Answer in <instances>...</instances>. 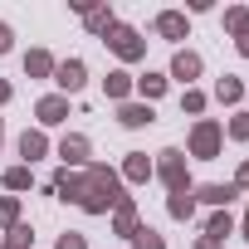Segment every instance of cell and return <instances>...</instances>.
I'll return each instance as SVG.
<instances>
[{"mask_svg":"<svg viewBox=\"0 0 249 249\" xmlns=\"http://www.w3.org/2000/svg\"><path fill=\"white\" fill-rule=\"evenodd\" d=\"M132 249H166V239H161L152 225H137V234H132Z\"/></svg>","mask_w":249,"mask_h":249,"instance_id":"cell-24","label":"cell"},{"mask_svg":"<svg viewBox=\"0 0 249 249\" xmlns=\"http://www.w3.org/2000/svg\"><path fill=\"white\" fill-rule=\"evenodd\" d=\"M54 83H59L64 93H78V88L88 83V69H83V59H64V64H54Z\"/></svg>","mask_w":249,"mask_h":249,"instance_id":"cell-6","label":"cell"},{"mask_svg":"<svg viewBox=\"0 0 249 249\" xmlns=\"http://www.w3.org/2000/svg\"><path fill=\"white\" fill-rule=\"evenodd\" d=\"M132 88L152 103V98H161V93H166V73H142V78H132Z\"/></svg>","mask_w":249,"mask_h":249,"instance_id":"cell-18","label":"cell"},{"mask_svg":"<svg viewBox=\"0 0 249 249\" xmlns=\"http://www.w3.org/2000/svg\"><path fill=\"white\" fill-rule=\"evenodd\" d=\"M122 176H127V181H147V176H152V157H147V152H127Z\"/></svg>","mask_w":249,"mask_h":249,"instance_id":"cell-16","label":"cell"},{"mask_svg":"<svg viewBox=\"0 0 249 249\" xmlns=\"http://www.w3.org/2000/svg\"><path fill=\"white\" fill-rule=\"evenodd\" d=\"M239 54H244V59H249V39H239Z\"/></svg>","mask_w":249,"mask_h":249,"instance_id":"cell-34","label":"cell"},{"mask_svg":"<svg viewBox=\"0 0 249 249\" xmlns=\"http://www.w3.org/2000/svg\"><path fill=\"white\" fill-rule=\"evenodd\" d=\"M244 186H249V161H244V166H239V176H234V191H244Z\"/></svg>","mask_w":249,"mask_h":249,"instance_id":"cell-31","label":"cell"},{"mask_svg":"<svg viewBox=\"0 0 249 249\" xmlns=\"http://www.w3.org/2000/svg\"><path fill=\"white\" fill-rule=\"evenodd\" d=\"M54 249H88V239H83V234H73V230H69V234H59V244H54Z\"/></svg>","mask_w":249,"mask_h":249,"instance_id":"cell-29","label":"cell"},{"mask_svg":"<svg viewBox=\"0 0 249 249\" xmlns=\"http://www.w3.org/2000/svg\"><path fill=\"white\" fill-rule=\"evenodd\" d=\"M0 103H10V83L5 78H0Z\"/></svg>","mask_w":249,"mask_h":249,"instance_id":"cell-32","label":"cell"},{"mask_svg":"<svg viewBox=\"0 0 249 249\" xmlns=\"http://www.w3.org/2000/svg\"><path fill=\"white\" fill-rule=\"evenodd\" d=\"M191 196H196V200H205V205H215V210H230V200H234L239 191H234V181H230V186H220V181H215V186H200V191H191Z\"/></svg>","mask_w":249,"mask_h":249,"instance_id":"cell-9","label":"cell"},{"mask_svg":"<svg viewBox=\"0 0 249 249\" xmlns=\"http://www.w3.org/2000/svg\"><path fill=\"white\" fill-rule=\"evenodd\" d=\"M225 30H230L234 39H249V10H244V5H234V10H225Z\"/></svg>","mask_w":249,"mask_h":249,"instance_id":"cell-21","label":"cell"},{"mask_svg":"<svg viewBox=\"0 0 249 249\" xmlns=\"http://www.w3.org/2000/svg\"><path fill=\"white\" fill-rule=\"evenodd\" d=\"M171 78H181V83L200 78V54H191V49H176V59H171Z\"/></svg>","mask_w":249,"mask_h":249,"instance_id":"cell-10","label":"cell"},{"mask_svg":"<svg viewBox=\"0 0 249 249\" xmlns=\"http://www.w3.org/2000/svg\"><path fill=\"white\" fill-rule=\"evenodd\" d=\"M83 25H88L93 35H107L117 20H112V10H107V5H88V10H83Z\"/></svg>","mask_w":249,"mask_h":249,"instance_id":"cell-17","label":"cell"},{"mask_svg":"<svg viewBox=\"0 0 249 249\" xmlns=\"http://www.w3.org/2000/svg\"><path fill=\"white\" fill-rule=\"evenodd\" d=\"M117 122L122 127H152L157 112H152V103H117Z\"/></svg>","mask_w":249,"mask_h":249,"instance_id":"cell-7","label":"cell"},{"mask_svg":"<svg viewBox=\"0 0 249 249\" xmlns=\"http://www.w3.org/2000/svg\"><path fill=\"white\" fill-rule=\"evenodd\" d=\"M103 88H107L112 103H127V93H132V73H127V69H112V73L103 78Z\"/></svg>","mask_w":249,"mask_h":249,"instance_id":"cell-13","label":"cell"},{"mask_svg":"<svg viewBox=\"0 0 249 249\" xmlns=\"http://www.w3.org/2000/svg\"><path fill=\"white\" fill-rule=\"evenodd\" d=\"M30 186H35V176H30V166H25V161L5 171V191H30Z\"/></svg>","mask_w":249,"mask_h":249,"instance_id":"cell-23","label":"cell"},{"mask_svg":"<svg viewBox=\"0 0 249 249\" xmlns=\"http://www.w3.org/2000/svg\"><path fill=\"white\" fill-rule=\"evenodd\" d=\"M0 142H5V122H0Z\"/></svg>","mask_w":249,"mask_h":249,"instance_id":"cell-36","label":"cell"},{"mask_svg":"<svg viewBox=\"0 0 249 249\" xmlns=\"http://www.w3.org/2000/svg\"><path fill=\"white\" fill-rule=\"evenodd\" d=\"M35 117H39V127H59V122L69 117V98H64V93L39 98V103H35Z\"/></svg>","mask_w":249,"mask_h":249,"instance_id":"cell-5","label":"cell"},{"mask_svg":"<svg viewBox=\"0 0 249 249\" xmlns=\"http://www.w3.org/2000/svg\"><path fill=\"white\" fill-rule=\"evenodd\" d=\"M196 249H220V244L215 239H196Z\"/></svg>","mask_w":249,"mask_h":249,"instance_id":"cell-33","label":"cell"},{"mask_svg":"<svg viewBox=\"0 0 249 249\" xmlns=\"http://www.w3.org/2000/svg\"><path fill=\"white\" fill-rule=\"evenodd\" d=\"M157 35L161 39H186V15L181 10H161L157 15Z\"/></svg>","mask_w":249,"mask_h":249,"instance_id":"cell-12","label":"cell"},{"mask_svg":"<svg viewBox=\"0 0 249 249\" xmlns=\"http://www.w3.org/2000/svg\"><path fill=\"white\" fill-rule=\"evenodd\" d=\"M225 234H234V220H230V210H215L210 220H205V239H225Z\"/></svg>","mask_w":249,"mask_h":249,"instance_id":"cell-20","label":"cell"},{"mask_svg":"<svg viewBox=\"0 0 249 249\" xmlns=\"http://www.w3.org/2000/svg\"><path fill=\"white\" fill-rule=\"evenodd\" d=\"M10 44H15V35H10V25L0 20V54H10Z\"/></svg>","mask_w":249,"mask_h":249,"instance_id":"cell-30","label":"cell"},{"mask_svg":"<svg viewBox=\"0 0 249 249\" xmlns=\"http://www.w3.org/2000/svg\"><path fill=\"white\" fill-rule=\"evenodd\" d=\"M230 137L234 142H249V112H234L230 117Z\"/></svg>","mask_w":249,"mask_h":249,"instance_id":"cell-28","label":"cell"},{"mask_svg":"<svg viewBox=\"0 0 249 249\" xmlns=\"http://www.w3.org/2000/svg\"><path fill=\"white\" fill-rule=\"evenodd\" d=\"M107 49H112L122 64H137V59L147 54V39H142L132 25H112V30H107Z\"/></svg>","mask_w":249,"mask_h":249,"instance_id":"cell-3","label":"cell"},{"mask_svg":"<svg viewBox=\"0 0 249 249\" xmlns=\"http://www.w3.org/2000/svg\"><path fill=\"white\" fill-rule=\"evenodd\" d=\"M20 157H25V166H35L39 157H49V137H44L39 127H35V132H25V137H20Z\"/></svg>","mask_w":249,"mask_h":249,"instance_id":"cell-11","label":"cell"},{"mask_svg":"<svg viewBox=\"0 0 249 249\" xmlns=\"http://www.w3.org/2000/svg\"><path fill=\"white\" fill-rule=\"evenodd\" d=\"M244 98H249V88H244Z\"/></svg>","mask_w":249,"mask_h":249,"instance_id":"cell-37","label":"cell"},{"mask_svg":"<svg viewBox=\"0 0 249 249\" xmlns=\"http://www.w3.org/2000/svg\"><path fill=\"white\" fill-rule=\"evenodd\" d=\"M181 112H191V117H196V112H205V93L186 88V93H181Z\"/></svg>","mask_w":249,"mask_h":249,"instance_id":"cell-27","label":"cell"},{"mask_svg":"<svg viewBox=\"0 0 249 249\" xmlns=\"http://www.w3.org/2000/svg\"><path fill=\"white\" fill-rule=\"evenodd\" d=\"M244 239H249V210H244Z\"/></svg>","mask_w":249,"mask_h":249,"instance_id":"cell-35","label":"cell"},{"mask_svg":"<svg viewBox=\"0 0 249 249\" xmlns=\"http://www.w3.org/2000/svg\"><path fill=\"white\" fill-rule=\"evenodd\" d=\"M0 225H5V230L20 225V200L15 196H0Z\"/></svg>","mask_w":249,"mask_h":249,"instance_id":"cell-26","label":"cell"},{"mask_svg":"<svg viewBox=\"0 0 249 249\" xmlns=\"http://www.w3.org/2000/svg\"><path fill=\"white\" fill-rule=\"evenodd\" d=\"M215 98H220V103H239V98H244V83H239L234 73H225V78L215 83Z\"/></svg>","mask_w":249,"mask_h":249,"instance_id":"cell-22","label":"cell"},{"mask_svg":"<svg viewBox=\"0 0 249 249\" xmlns=\"http://www.w3.org/2000/svg\"><path fill=\"white\" fill-rule=\"evenodd\" d=\"M112 230H117V234H127V239L137 234V205H132V196L112 210Z\"/></svg>","mask_w":249,"mask_h":249,"instance_id":"cell-14","label":"cell"},{"mask_svg":"<svg viewBox=\"0 0 249 249\" xmlns=\"http://www.w3.org/2000/svg\"><path fill=\"white\" fill-rule=\"evenodd\" d=\"M30 244H35V230H30V225L20 220V225H15V230L5 234V249H30Z\"/></svg>","mask_w":249,"mask_h":249,"instance_id":"cell-25","label":"cell"},{"mask_svg":"<svg viewBox=\"0 0 249 249\" xmlns=\"http://www.w3.org/2000/svg\"><path fill=\"white\" fill-rule=\"evenodd\" d=\"M166 210H171V220H191V215H196V196H191V191H171Z\"/></svg>","mask_w":249,"mask_h":249,"instance_id":"cell-19","label":"cell"},{"mask_svg":"<svg viewBox=\"0 0 249 249\" xmlns=\"http://www.w3.org/2000/svg\"><path fill=\"white\" fill-rule=\"evenodd\" d=\"M161 181H166V191H191V171H186V152H176V147H166V152H157V166H152Z\"/></svg>","mask_w":249,"mask_h":249,"instance_id":"cell-2","label":"cell"},{"mask_svg":"<svg viewBox=\"0 0 249 249\" xmlns=\"http://www.w3.org/2000/svg\"><path fill=\"white\" fill-rule=\"evenodd\" d=\"M25 73H30V78H49V73H54V54H49V49H30V54H25Z\"/></svg>","mask_w":249,"mask_h":249,"instance_id":"cell-15","label":"cell"},{"mask_svg":"<svg viewBox=\"0 0 249 249\" xmlns=\"http://www.w3.org/2000/svg\"><path fill=\"white\" fill-rule=\"evenodd\" d=\"M49 186H54L59 200H73L88 215H107V210H117L122 200H127L122 196V176L112 166H103V161H93L88 171H59Z\"/></svg>","mask_w":249,"mask_h":249,"instance_id":"cell-1","label":"cell"},{"mask_svg":"<svg viewBox=\"0 0 249 249\" xmlns=\"http://www.w3.org/2000/svg\"><path fill=\"white\" fill-rule=\"evenodd\" d=\"M0 249H5V244H0Z\"/></svg>","mask_w":249,"mask_h":249,"instance_id":"cell-38","label":"cell"},{"mask_svg":"<svg viewBox=\"0 0 249 249\" xmlns=\"http://www.w3.org/2000/svg\"><path fill=\"white\" fill-rule=\"evenodd\" d=\"M59 157H64V171H69V166H83V161H88V137L69 132V137L59 142Z\"/></svg>","mask_w":249,"mask_h":249,"instance_id":"cell-8","label":"cell"},{"mask_svg":"<svg viewBox=\"0 0 249 249\" xmlns=\"http://www.w3.org/2000/svg\"><path fill=\"white\" fill-rule=\"evenodd\" d=\"M220 147H225V127H220V122H196V127H191V157L215 161Z\"/></svg>","mask_w":249,"mask_h":249,"instance_id":"cell-4","label":"cell"}]
</instances>
